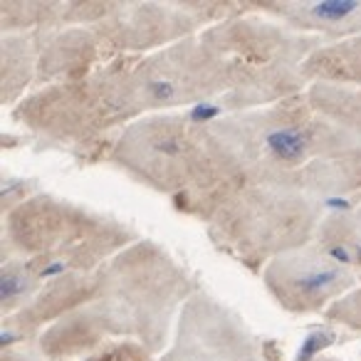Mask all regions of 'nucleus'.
<instances>
[{
  "label": "nucleus",
  "instance_id": "obj_10",
  "mask_svg": "<svg viewBox=\"0 0 361 361\" xmlns=\"http://www.w3.org/2000/svg\"><path fill=\"white\" fill-rule=\"evenodd\" d=\"M310 104L326 119L339 121L349 134H361V92L331 87L326 82L312 87Z\"/></svg>",
  "mask_w": 361,
  "mask_h": 361
},
{
  "label": "nucleus",
  "instance_id": "obj_3",
  "mask_svg": "<svg viewBox=\"0 0 361 361\" xmlns=\"http://www.w3.org/2000/svg\"><path fill=\"white\" fill-rule=\"evenodd\" d=\"M102 302L90 310V331H136L159 349L173 305L186 295V280L154 245L121 255L97 282Z\"/></svg>",
  "mask_w": 361,
  "mask_h": 361
},
{
  "label": "nucleus",
  "instance_id": "obj_5",
  "mask_svg": "<svg viewBox=\"0 0 361 361\" xmlns=\"http://www.w3.org/2000/svg\"><path fill=\"white\" fill-rule=\"evenodd\" d=\"M8 233L18 250L52 260L42 275H57L65 267L90 270L97 260L129 240L121 226L92 213L77 211L52 198H37L16 211L8 221Z\"/></svg>",
  "mask_w": 361,
  "mask_h": 361
},
{
  "label": "nucleus",
  "instance_id": "obj_12",
  "mask_svg": "<svg viewBox=\"0 0 361 361\" xmlns=\"http://www.w3.org/2000/svg\"><path fill=\"white\" fill-rule=\"evenodd\" d=\"M331 319H341V322H351V324L361 326V292L351 295L349 300L339 302L334 312H329Z\"/></svg>",
  "mask_w": 361,
  "mask_h": 361
},
{
  "label": "nucleus",
  "instance_id": "obj_9",
  "mask_svg": "<svg viewBox=\"0 0 361 361\" xmlns=\"http://www.w3.org/2000/svg\"><path fill=\"white\" fill-rule=\"evenodd\" d=\"M305 75L322 77V82L361 85V35L314 52L305 62Z\"/></svg>",
  "mask_w": 361,
  "mask_h": 361
},
{
  "label": "nucleus",
  "instance_id": "obj_11",
  "mask_svg": "<svg viewBox=\"0 0 361 361\" xmlns=\"http://www.w3.org/2000/svg\"><path fill=\"white\" fill-rule=\"evenodd\" d=\"M35 292V275L27 265L20 262H6L3 265V307L16 310L18 302Z\"/></svg>",
  "mask_w": 361,
  "mask_h": 361
},
{
  "label": "nucleus",
  "instance_id": "obj_13",
  "mask_svg": "<svg viewBox=\"0 0 361 361\" xmlns=\"http://www.w3.org/2000/svg\"><path fill=\"white\" fill-rule=\"evenodd\" d=\"M314 361H336V359H314Z\"/></svg>",
  "mask_w": 361,
  "mask_h": 361
},
{
  "label": "nucleus",
  "instance_id": "obj_4",
  "mask_svg": "<svg viewBox=\"0 0 361 361\" xmlns=\"http://www.w3.org/2000/svg\"><path fill=\"white\" fill-rule=\"evenodd\" d=\"M211 221L223 243L255 265L265 255L305 247L317 226V203L292 188L250 183L238 188Z\"/></svg>",
  "mask_w": 361,
  "mask_h": 361
},
{
  "label": "nucleus",
  "instance_id": "obj_6",
  "mask_svg": "<svg viewBox=\"0 0 361 361\" xmlns=\"http://www.w3.org/2000/svg\"><path fill=\"white\" fill-rule=\"evenodd\" d=\"M265 285L290 312L322 310L354 285V272L324 247H297L270 260Z\"/></svg>",
  "mask_w": 361,
  "mask_h": 361
},
{
  "label": "nucleus",
  "instance_id": "obj_8",
  "mask_svg": "<svg viewBox=\"0 0 361 361\" xmlns=\"http://www.w3.org/2000/svg\"><path fill=\"white\" fill-rule=\"evenodd\" d=\"M280 16L300 27L329 32V35H351L361 30V3H277Z\"/></svg>",
  "mask_w": 361,
  "mask_h": 361
},
{
  "label": "nucleus",
  "instance_id": "obj_2",
  "mask_svg": "<svg viewBox=\"0 0 361 361\" xmlns=\"http://www.w3.org/2000/svg\"><path fill=\"white\" fill-rule=\"evenodd\" d=\"M114 159L156 191L186 198V211L206 218L247 183L211 126H193L183 114H156L129 126Z\"/></svg>",
  "mask_w": 361,
  "mask_h": 361
},
{
  "label": "nucleus",
  "instance_id": "obj_7",
  "mask_svg": "<svg viewBox=\"0 0 361 361\" xmlns=\"http://www.w3.org/2000/svg\"><path fill=\"white\" fill-rule=\"evenodd\" d=\"M164 361H257L243 324L221 305L196 295L180 317L178 336Z\"/></svg>",
  "mask_w": 361,
  "mask_h": 361
},
{
  "label": "nucleus",
  "instance_id": "obj_1",
  "mask_svg": "<svg viewBox=\"0 0 361 361\" xmlns=\"http://www.w3.org/2000/svg\"><path fill=\"white\" fill-rule=\"evenodd\" d=\"M247 183L300 193H346L361 188V146L307 102L233 114L211 124Z\"/></svg>",
  "mask_w": 361,
  "mask_h": 361
}]
</instances>
